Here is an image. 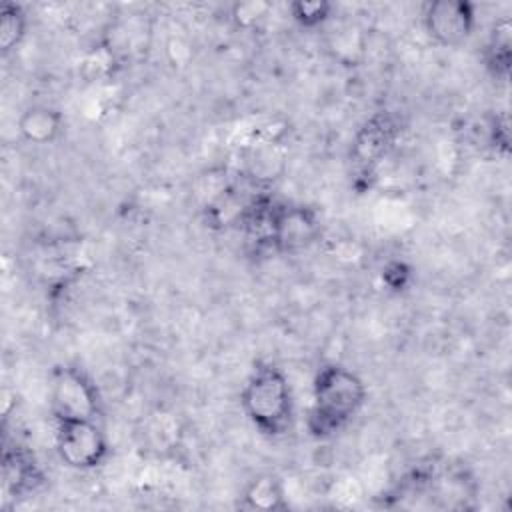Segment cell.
<instances>
[{"label": "cell", "mask_w": 512, "mask_h": 512, "mask_svg": "<svg viewBox=\"0 0 512 512\" xmlns=\"http://www.w3.org/2000/svg\"><path fill=\"white\" fill-rule=\"evenodd\" d=\"M28 30V16L16 2H4L0 8V54L8 56L22 44Z\"/></svg>", "instance_id": "obj_12"}, {"label": "cell", "mask_w": 512, "mask_h": 512, "mask_svg": "<svg viewBox=\"0 0 512 512\" xmlns=\"http://www.w3.org/2000/svg\"><path fill=\"white\" fill-rule=\"evenodd\" d=\"M2 478H4V490L16 498L32 492L40 484L42 472L34 456L24 446H14L12 450L8 448L4 450Z\"/></svg>", "instance_id": "obj_9"}, {"label": "cell", "mask_w": 512, "mask_h": 512, "mask_svg": "<svg viewBox=\"0 0 512 512\" xmlns=\"http://www.w3.org/2000/svg\"><path fill=\"white\" fill-rule=\"evenodd\" d=\"M64 130V116L58 108L48 104H32L22 110L18 118V134L28 144L46 146L60 138Z\"/></svg>", "instance_id": "obj_8"}, {"label": "cell", "mask_w": 512, "mask_h": 512, "mask_svg": "<svg viewBox=\"0 0 512 512\" xmlns=\"http://www.w3.org/2000/svg\"><path fill=\"white\" fill-rule=\"evenodd\" d=\"M240 408L262 436L280 438L288 434L296 406L286 372L272 362H258L240 390Z\"/></svg>", "instance_id": "obj_2"}, {"label": "cell", "mask_w": 512, "mask_h": 512, "mask_svg": "<svg viewBox=\"0 0 512 512\" xmlns=\"http://www.w3.org/2000/svg\"><path fill=\"white\" fill-rule=\"evenodd\" d=\"M412 278V270L410 266H406L404 262H388L382 270V282L390 288V290H402L408 286Z\"/></svg>", "instance_id": "obj_15"}, {"label": "cell", "mask_w": 512, "mask_h": 512, "mask_svg": "<svg viewBox=\"0 0 512 512\" xmlns=\"http://www.w3.org/2000/svg\"><path fill=\"white\" fill-rule=\"evenodd\" d=\"M240 506L246 510H264V512L286 510L288 500H286V490L282 480L274 474H258L246 484Z\"/></svg>", "instance_id": "obj_11"}, {"label": "cell", "mask_w": 512, "mask_h": 512, "mask_svg": "<svg viewBox=\"0 0 512 512\" xmlns=\"http://www.w3.org/2000/svg\"><path fill=\"white\" fill-rule=\"evenodd\" d=\"M398 136V126L390 114L376 112L370 116L352 140V162L360 170L374 168L394 146Z\"/></svg>", "instance_id": "obj_7"}, {"label": "cell", "mask_w": 512, "mask_h": 512, "mask_svg": "<svg viewBox=\"0 0 512 512\" xmlns=\"http://www.w3.org/2000/svg\"><path fill=\"white\" fill-rule=\"evenodd\" d=\"M54 446L60 462L78 472L96 470L110 456V442L98 420H56Z\"/></svg>", "instance_id": "obj_4"}, {"label": "cell", "mask_w": 512, "mask_h": 512, "mask_svg": "<svg viewBox=\"0 0 512 512\" xmlns=\"http://www.w3.org/2000/svg\"><path fill=\"white\" fill-rule=\"evenodd\" d=\"M270 10H272V4L268 2H238L232 6V18L238 26L248 28V26H254L264 16H268Z\"/></svg>", "instance_id": "obj_14"}, {"label": "cell", "mask_w": 512, "mask_h": 512, "mask_svg": "<svg viewBox=\"0 0 512 512\" xmlns=\"http://www.w3.org/2000/svg\"><path fill=\"white\" fill-rule=\"evenodd\" d=\"M364 380L342 364H324L312 380V404L306 426L318 440L332 438L344 430L366 402Z\"/></svg>", "instance_id": "obj_1"}, {"label": "cell", "mask_w": 512, "mask_h": 512, "mask_svg": "<svg viewBox=\"0 0 512 512\" xmlns=\"http://www.w3.org/2000/svg\"><path fill=\"white\" fill-rule=\"evenodd\" d=\"M50 412L56 420H98L102 400L94 380L78 366L62 364L50 374Z\"/></svg>", "instance_id": "obj_3"}, {"label": "cell", "mask_w": 512, "mask_h": 512, "mask_svg": "<svg viewBox=\"0 0 512 512\" xmlns=\"http://www.w3.org/2000/svg\"><path fill=\"white\" fill-rule=\"evenodd\" d=\"M334 6L328 0H296L288 4L290 18L304 30L322 26L332 16Z\"/></svg>", "instance_id": "obj_13"}, {"label": "cell", "mask_w": 512, "mask_h": 512, "mask_svg": "<svg viewBox=\"0 0 512 512\" xmlns=\"http://www.w3.org/2000/svg\"><path fill=\"white\" fill-rule=\"evenodd\" d=\"M512 62V20L510 16H500L494 20L486 44H484V64L488 72L498 78L506 80L510 74Z\"/></svg>", "instance_id": "obj_10"}, {"label": "cell", "mask_w": 512, "mask_h": 512, "mask_svg": "<svg viewBox=\"0 0 512 512\" xmlns=\"http://www.w3.org/2000/svg\"><path fill=\"white\" fill-rule=\"evenodd\" d=\"M320 216L314 208L292 202H274L264 246L276 254H298L320 238Z\"/></svg>", "instance_id": "obj_5"}, {"label": "cell", "mask_w": 512, "mask_h": 512, "mask_svg": "<svg viewBox=\"0 0 512 512\" xmlns=\"http://www.w3.org/2000/svg\"><path fill=\"white\" fill-rule=\"evenodd\" d=\"M422 24L434 44L456 48L462 46L476 28V6L466 0H434L426 4Z\"/></svg>", "instance_id": "obj_6"}]
</instances>
